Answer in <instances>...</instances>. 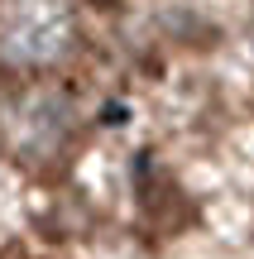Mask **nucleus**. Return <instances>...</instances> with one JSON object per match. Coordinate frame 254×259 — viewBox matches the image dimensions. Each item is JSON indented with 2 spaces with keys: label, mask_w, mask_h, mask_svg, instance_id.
<instances>
[{
  "label": "nucleus",
  "mask_w": 254,
  "mask_h": 259,
  "mask_svg": "<svg viewBox=\"0 0 254 259\" xmlns=\"http://www.w3.org/2000/svg\"><path fill=\"white\" fill-rule=\"evenodd\" d=\"M77 144V106L48 77H15L0 92V154L19 168H48L67 163Z\"/></svg>",
  "instance_id": "f257e3e1"
},
{
  "label": "nucleus",
  "mask_w": 254,
  "mask_h": 259,
  "mask_svg": "<svg viewBox=\"0 0 254 259\" xmlns=\"http://www.w3.org/2000/svg\"><path fill=\"white\" fill-rule=\"evenodd\" d=\"M77 48V15L67 0H0V72L43 77Z\"/></svg>",
  "instance_id": "f03ea898"
}]
</instances>
